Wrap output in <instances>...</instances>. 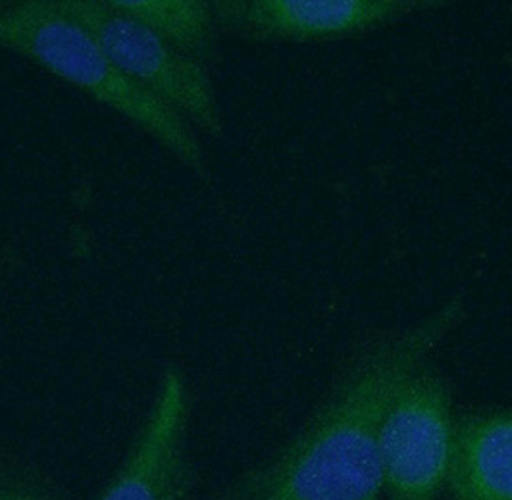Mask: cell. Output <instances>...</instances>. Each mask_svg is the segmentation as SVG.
Listing matches in <instances>:
<instances>
[{"instance_id": "6da1fadb", "label": "cell", "mask_w": 512, "mask_h": 500, "mask_svg": "<svg viewBox=\"0 0 512 500\" xmlns=\"http://www.w3.org/2000/svg\"><path fill=\"white\" fill-rule=\"evenodd\" d=\"M464 318V300L453 297L414 324L360 341L307 424L212 500H378L385 410L401 383Z\"/></svg>"}, {"instance_id": "7a4b0ae2", "label": "cell", "mask_w": 512, "mask_h": 500, "mask_svg": "<svg viewBox=\"0 0 512 500\" xmlns=\"http://www.w3.org/2000/svg\"><path fill=\"white\" fill-rule=\"evenodd\" d=\"M0 49L20 54L47 74L76 87L153 137L193 174L205 179V150L180 114L133 83L95 37L64 12L60 0L0 6Z\"/></svg>"}, {"instance_id": "3957f363", "label": "cell", "mask_w": 512, "mask_h": 500, "mask_svg": "<svg viewBox=\"0 0 512 500\" xmlns=\"http://www.w3.org/2000/svg\"><path fill=\"white\" fill-rule=\"evenodd\" d=\"M60 6L95 37L133 83L180 114L187 124L212 137L222 135L214 83L201 62L170 47L108 0H60Z\"/></svg>"}, {"instance_id": "277c9868", "label": "cell", "mask_w": 512, "mask_h": 500, "mask_svg": "<svg viewBox=\"0 0 512 500\" xmlns=\"http://www.w3.org/2000/svg\"><path fill=\"white\" fill-rule=\"evenodd\" d=\"M455 422L447 383L422 364L393 395L380 429L382 483L391 500H437L451 468Z\"/></svg>"}, {"instance_id": "5b68a950", "label": "cell", "mask_w": 512, "mask_h": 500, "mask_svg": "<svg viewBox=\"0 0 512 500\" xmlns=\"http://www.w3.org/2000/svg\"><path fill=\"white\" fill-rule=\"evenodd\" d=\"M187 379L168 366L122 464L93 500H187L197 472L189 456Z\"/></svg>"}, {"instance_id": "8992f818", "label": "cell", "mask_w": 512, "mask_h": 500, "mask_svg": "<svg viewBox=\"0 0 512 500\" xmlns=\"http://www.w3.org/2000/svg\"><path fill=\"white\" fill-rule=\"evenodd\" d=\"M436 0H218V29L255 41H322L370 31Z\"/></svg>"}, {"instance_id": "52a82bcc", "label": "cell", "mask_w": 512, "mask_h": 500, "mask_svg": "<svg viewBox=\"0 0 512 500\" xmlns=\"http://www.w3.org/2000/svg\"><path fill=\"white\" fill-rule=\"evenodd\" d=\"M445 487L453 500H512V410L472 412L455 422Z\"/></svg>"}, {"instance_id": "ba28073f", "label": "cell", "mask_w": 512, "mask_h": 500, "mask_svg": "<svg viewBox=\"0 0 512 500\" xmlns=\"http://www.w3.org/2000/svg\"><path fill=\"white\" fill-rule=\"evenodd\" d=\"M118 12L151 29L181 54L208 64L216 56L218 24L203 0H108Z\"/></svg>"}, {"instance_id": "9c48e42d", "label": "cell", "mask_w": 512, "mask_h": 500, "mask_svg": "<svg viewBox=\"0 0 512 500\" xmlns=\"http://www.w3.org/2000/svg\"><path fill=\"white\" fill-rule=\"evenodd\" d=\"M0 500H66V495L47 472L0 450Z\"/></svg>"}]
</instances>
